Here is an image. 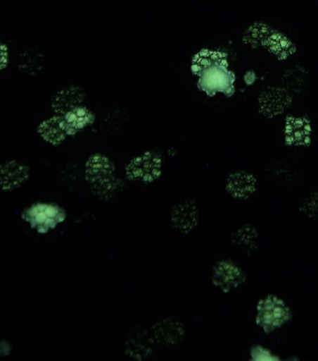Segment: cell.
<instances>
[{"mask_svg": "<svg viewBox=\"0 0 318 361\" xmlns=\"http://www.w3.org/2000/svg\"><path fill=\"white\" fill-rule=\"evenodd\" d=\"M115 166L106 155L96 153L85 164V179L94 194L108 200L120 191L124 183L115 174Z\"/></svg>", "mask_w": 318, "mask_h": 361, "instance_id": "cell-1", "label": "cell"}, {"mask_svg": "<svg viewBox=\"0 0 318 361\" xmlns=\"http://www.w3.org/2000/svg\"><path fill=\"white\" fill-rule=\"evenodd\" d=\"M221 59L216 61L210 59L208 64L203 66L196 63L191 66L192 72L199 77L197 84L198 89L210 97L217 92H222L229 97L235 91V75L227 70V66L222 64Z\"/></svg>", "mask_w": 318, "mask_h": 361, "instance_id": "cell-2", "label": "cell"}, {"mask_svg": "<svg viewBox=\"0 0 318 361\" xmlns=\"http://www.w3.org/2000/svg\"><path fill=\"white\" fill-rule=\"evenodd\" d=\"M293 314L285 302L269 295L260 300L256 306L255 323L265 333L269 334L291 320Z\"/></svg>", "mask_w": 318, "mask_h": 361, "instance_id": "cell-3", "label": "cell"}, {"mask_svg": "<svg viewBox=\"0 0 318 361\" xmlns=\"http://www.w3.org/2000/svg\"><path fill=\"white\" fill-rule=\"evenodd\" d=\"M66 217L65 211L52 203L37 202L22 212V218L39 233H44L63 222Z\"/></svg>", "mask_w": 318, "mask_h": 361, "instance_id": "cell-4", "label": "cell"}, {"mask_svg": "<svg viewBox=\"0 0 318 361\" xmlns=\"http://www.w3.org/2000/svg\"><path fill=\"white\" fill-rule=\"evenodd\" d=\"M161 159L155 152H147L133 159L126 166V176L130 180L151 183L161 173Z\"/></svg>", "mask_w": 318, "mask_h": 361, "instance_id": "cell-5", "label": "cell"}, {"mask_svg": "<svg viewBox=\"0 0 318 361\" xmlns=\"http://www.w3.org/2000/svg\"><path fill=\"white\" fill-rule=\"evenodd\" d=\"M292 101V94L286 88L272 87L260 93L259 109L264 116L273 117L288 109Z\"/></svg>", "mask_w": 318, "mask_h": 361, "instance_id": "cell-6", "label": "cell"}, {"mask_svg": "<svg viewBox=\"0 0 318 361\" xmlns=\"http://www.w3.org/2000/svg\"><path fill=\"white\" fill-rule=\"evenodd\" d=\"M312 125L305 116H289L284 123L285 142L288 145L308 146L311 143Z\"/></svg>", "mask_w": 318, "mask_h": 361, "instance_id": "cell-7", "label": "cell"}, {"mask_svg": "<svg viewBox=\"0 0 318 361\" xmlns=\"http://www.w3.org/2000/svg\"><path fill=\"white\" fill-rule=\"evenodd\" d=\"M245 274L234 262L222 261L216 264L212 273V281L222 290H230L244 282Z\"/></svg>", "mask_w": 318, "mask_h": 361, "instance_id": "cell-8", "label": "cell"}, {"mask_svg": "<svg viewBox=\"0 0 318 361\" xmlns=\"http://www.w3.org/2000/svg\"><path fill=\"white\" fill-rule=\"evenodd\" d=\"M30 176L28 166L15 160L1 165L0 180L4 191H11L21 186Z\"/></svg>", "mask_w": 318, "mask_h": 361, "instance_id": "cell-9", "label": "cell"}, {"mask_svg": "<svg viewBox=\"0 0 318 361\" xmlns=\"http://www.w3.org/2000/svg\"><path fill=\"white\" fill-rule=\"evenodd\" d=\"M85 98L82 88L71 85L56 92L51 98V108L58 115L63 116L67 112L82 105Z\"/></svg>", "mask_w": 318, "mask_h": 361, "instance_id": "cell-10", "label": "cell"}, {"mask_svg": "<svg viewBox=\"0 0 318 361\" xmlns=\"http://www.w3.org/2000/svg\"><path fill=\"white\" fill-rule=\"evenodd\" d=\"M68 135H73L94 123V114L87 107L80 105L63 116Z\"/></svg>", "mask_w": 318, "mask_h": 361, "instance_id": "cell-11", "label": "cell"}, {"mask_svg": "<svg viewBox=\"0 0 318 361\" xmlns=\"http://www.w3.org/2000/svg\"><path fill=\"white\" fill-rule=\"evenodd\" d=\"M38 134L54 146L61 145L68 135L63 116L56 115L43 121L37 127Z\"/></svg>", "mask_w": 318, "mask_h": 361, "instance_id": "cell-12", "label": "cell"}, {"mask_svg": "<svg viewBox=\"0 0 318 361\" xmlns=\"http://www.w3.org/2000/svg\"><path fill=\"white\" fill-rule=\"evenodd\" d=\"M256 180L246 172H237L231 175L227 183L228 190L238 198H246L255 190Z\"/></svg>", "mask_w": 318, "mask_h": 361, "instance_id": "cell-13", "label": "cell"}, {"mask_svg": "<svg viewBox=\"0 0 318 361\" xmlns=\"http://www.w3.org/2000/svg\"><path fill=\"white\" fill-rule=\"evenodd\" d=\"M43 56L36 50H27L20 56L19 68L23 71L32 74L42 69Z\"/></svg>", "mask_w": 318, "mask_h": 361, "instance_id": "cell-14", "label": "cell"}, {"mask_svg": "<svg viewBox=\"0 0 318 361\" xmlns=\"http://www.w3.org/2000/svg\"><path fill=\"white\" fill-rule=\"evenodd\" d=\"M286 87L290 92H300L302 89L304 82L305 78L303 76L302 73L290 72V74L285 77V81L284 82Z\"/></svg>", "mask_w": 318, "mask_h": 361, "instance_id": "cell-15", "label": "cell"}, {"mask_svg": "<svg viewBox=\"0 0 318 361\" xmlns=\"http://www.w3.org/2000/svg\"><path fill=\"white\" fill-rule=\"evenodd\" d=\"M251 359L253 360H277L278 357L273 355L268 349L260 345H255L250 350Z\"/></svg>", "mask_w": 318, "mask_h": 361, "instance_id": "cell-16", "label": "cell"}, {"mask_svg": "<svg viewBox=\"0 0 318 361\" xmlns=\"http://www.w3.org/2000/svg\"><path fill=\"white\" fill-rule=\"evenodd\" d=\"M303 208L307 213L313 215L318 214V192L313 193L308 197L303 204Z\"/></svg>", "mask_w": 318, "mask_h": 361, "instance_id": "cell-17", "label": "cell"}, {"mask_svg": "<svg viewBox=\"0 0 318 361\" xmlns=\"http://www.w3.org/2000/svg\"><path fill=\"white\" fill-rule=\"evenodd\" d=\"M0 59L1 69H5L9 63V47L4 42L0 44Z\"/></svg>", "mask_w": 318, "mask_h": 361, "instance_id": "cell-18", "label": "cell"}, {"mask_svg": "<svg viewBox=\"0 0 318 361\" xmlns=\"http://www.w3.org/2000/svg\"><path fill=\"white\" fill-rule=\"evenodd\" d=\"M255 80V74L253 71H248L244 76V80L248 85H250L254 82Z\"/></svg>", "mask_w": 318, "mask_h": 361, "instance_id": "cell-19", "label": "cell"}, {"mask_svg": "<svg viewBox=\"0 0 318 361\" xmlns=\"http://www.w3.org/2000/svg\"><path fill=\"white\" fill-rule=\"evenodd\" d=\"M209 51L208 49H202L200 52H199V54L202 57H207L209 56Z\"/></svg>", "mask_w": 318, "mask_h": 361, "instance_id": "cell-20", "label": "cell"}]
</instances>
